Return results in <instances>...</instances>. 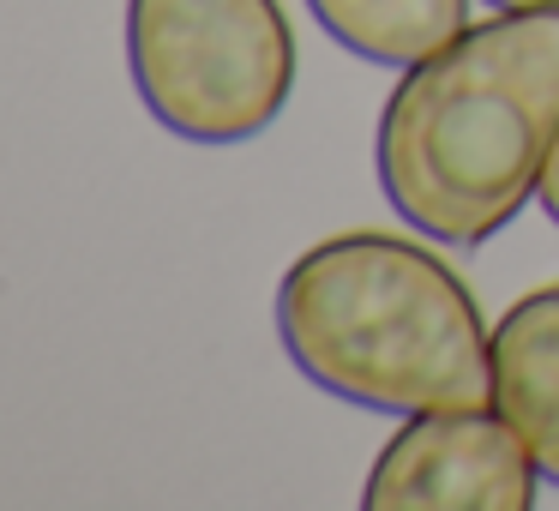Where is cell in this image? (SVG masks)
Wrapping results in <instances>:
<instances>
[{
    "label": "cell",
    "mask_w": 559,
    "mask_h": 511,
    "mask_svg": "<svg viewBox=\"0 0 559 511\" xmlns=\"http://www.w3.org/2000/svg\"><path fill=\"white\" fill-rule=\"evenodd\" d=\"M493 409L559 482V283L530 289L493 331Z\"/></svg>",
    "instance_id": "5"
},
{
    "label": "cell",
    "mask_w": 559,
    "mask_h": 511,
    "mask_svg": "<svg viewBox=\"0 0 559 511\" xmlns=\"http://www.w3.org/2000/svg\"><path fill=\"white\" fill-rule=\"evenodd\" d=\"M535 199H542V211L559 223V139H554V151H547V163H542V181H535Z\"/></svg>",
    "instance_id": "7"
},
{
    "label": "cell",
    "mask_w": 559,
    "mask_h": 511,
    "mask_svg": "<svg viewBox=\"0 0 559 511\" xmlns=\"http://www.w3.org/2000/svg\"><path fill=\"white\" fill-rule=\"evenodd\" d=\"M493 13H559V0H487Z\"/></svg>",
    "instance_id": "8"
},
{
    "label": "cell",
    "mask_w": 559,
    "mask_h": 511,
    "mask_svg": "<svg viewBox=\"0 0 559 511\" xmlns=\"http://www.w3.org/2000/svg\"><path fill=\"white\" fill-rule=\"evenodd\" d=\"M559 139V13H493L403 67L379 115V187L427 241L481 247L535 199Z\"/></svg>",
    "instance_id": "1"
},
{
    "label": "cell",
    "mask_w": 559,
    "mask_h": 511,
    "mask_svg": "<svg viewBox=\"0 0 559 511\" xmlns=\"http://www.w3.org/2000/svg\"><path fill=\"white\" fill-rule=\"evenodd\" d=\"M277 337L307 385L379 415L493 403V331L469 283L385 229L307 247L277 283Z\"/></svg>",
    "instance_id": "2"
},
{
    "label": "cell",
    "mask_w": 559,
    "mask_h": 511,
    "mask_svg": "<svg viewBox=\"0 0 559 511\" xmlns=\"http://www.w3.org/2000/svg\"><path fill=\"white\" fill-rule=\"evenodd\" d=\"M127 67L175 139L241 145L289 103L295 31L277 0H127Z\"/></svg>",
    "instance_id": "3"
},
{
    "label": "cell",
    "mask_w": 559,
    "mask_h": 511,
    "mask_svg": "<svg viewBox=\"0 0 559 511\" xmlns=\"http://www.w3.org/2000/svg\"><path fill=\"white\" fill-rule=\"evenodd\" d=\"M542 463L518 427L487 409L403 415L361 487L367 511H530Z\"/></svg>",
    "instance_id": "4"
},
{
    "label": "cell",
    "mask_w": 559,
    "mask_h": 511,
    "mask_svg": "<svg viewBox=\"0 0 559 511\" xmlns=\"http://www.w3.org/2000/svg\"><path fill=\"white\" fill-rule=\"evenodd\" d=\"M307 13L373 67H415L469 31V0H307Z\"/></svg>",
    "instance_id": "6"
}]
</instances>
